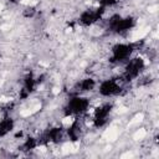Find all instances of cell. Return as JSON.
<instances>
[{
  "mask_svg": "<svg viewBox=\"0 0 159 159\" xmlns=\"http://www.w3.org/2000/svg\"><path fill=\"white\" fill-rule=\"evenodd\" d=\"M103 137L109 142H114L119 137V129L117 127H111L103 133Z\"/></svg>",
  "mask_w": 159,
  "mask_h": 159,
  "instance_id": "obj_1",
  "label": "cell"
},
{
  "mask_svg": "<svg viewBox=\"0 0 159 159\" xmlns=\"http://www.w3.org/2000/svg\"><path fill=\"white\" fill-rule=\"evenodd\" d=\"M145 137H147V130H145V128H139V129H137V130L134 132V134H133V140H135V142L143 140Z\"/></svg>",
  "mask_w": 159,
  "mask_h": 159,
  "instance_id": "obj_2",
  "label": "cell"
},
{
  "mask_svg": "<svg viewBox=\"0 0 159 159\" xmlns=\"http://www.w3.org/2000/svg\"><path fill=\"white\" fill-rule=\"evenodd\" d=\"M61 152H62L63 154H70V153L76 152V150H75V143L66 142L65 144H62V147H61Z\"/></svg>",
  "mask_w": 159,
  "mask_h": 159,
  "instance_id": "obj_3",
  "label": "cell"
},
{
  "mask_svg": "<svg viewBox=\"0 0 159 159\" xmlns=\"http://www.w3.org/2000/svg\"><path fill=\"white\" fill-rule=\"evenodd\" d=\"M73 122H75V119H73L72 116H67V117H65V118L61 119V123H62L63 127H70Z\"/></svg>",
  "mask_w": 159,
  "mask_h": 159,
  "instance_id": "obj_4",
  "label": "cell"
},
{
  "mask_svg": "<svg viewBox=\"0 0 159 159\" xmlns=\"http://www.w3.org/2000/svg\"><path fill=\"white\" fill-rule=\"evenodd\" d=\"M134 154L132 153V152H127V153H124V154H122L120 155V158H132Z\"/></svg>",
  "mask_w": 159,
  "mask_h": 159,
  "instance_id": "obj_5",
  "label": "cell"
},
{
  "mask_svg": "<svg viewBox=\"0 0 159 159\" xmlns=\"http://www.w3.org/2000/svg\"><path fill=\"white\" fill-rule=\"evenodd\" d=\"M2 9H4V6H2V5H1V4H0V14H1V12H2Z\"/></svg>",
  "mask_w": 159,
  "mask_h": 159,
  "instance_id": "obj_6",
  "label": "cell"
}]
</instances>
